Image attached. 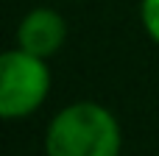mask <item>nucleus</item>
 <instances>
[{
	"label": "nucleus",
	"instance_id": "f257e3e1",
	"mask_svg": "<svg viewBox=\"0 0 159 156\" xmlns=\"http://www.w3.org/2000/svg\"><path fill=\"white\" fill-rule=\"evenodd\" d=\"M120 145L117 117L95 100L64 106L45 131L48 156H120Z\"/></svg>",
	"mask_w": 159,
	"mask_h": 156
},
{
	"label": "nucleus",
	"instance_id": "f03ea898",
	"mask_svg": "<svg viewBox=\"0 0 159 156\" xmlns=\"http://www.w3.org/2000/svg\"><path fill=\"white\" fill-rule=\"evenodd\" d=\"M50 92V70L45 59L31 56L20 47L0 56V117L22 120L31 117Z\"/></svg>",
	"mask_w": 159,
	"mask_h": 156
},
{
	"label": "nucleus",
	"instance_id": "7ed1b4c3",
	"mask_svg": "<svg viewBox=\"0 0 159 156\" xmlns=\"http://www.w3.org/2000/svg\"><path fill=\"white\" fill-rule=\"evenodd\" d=\"M64 39H67V22L56 8L48 6L28 11L17 25V47L39 59H50L53 53H59Z\"/></svg>",
	"mask_w": 159,
	"mask_h": 156
},
{
	"label": "nucleus",
	"instance_id": "20e7f679",
	"mask_svg": "<svg viewBox=\"0 0 159 156\" xmlns=\"http://www.w3.org/2000/svg\"><path fill=\"white\" fill-rule=\"evenodd\" d=\"M140 20L148 36L159 45V0H143L140 3Z\"/></svg>",
	"mask_w": 159,
	"mask_h": 156
}]
</instances>
